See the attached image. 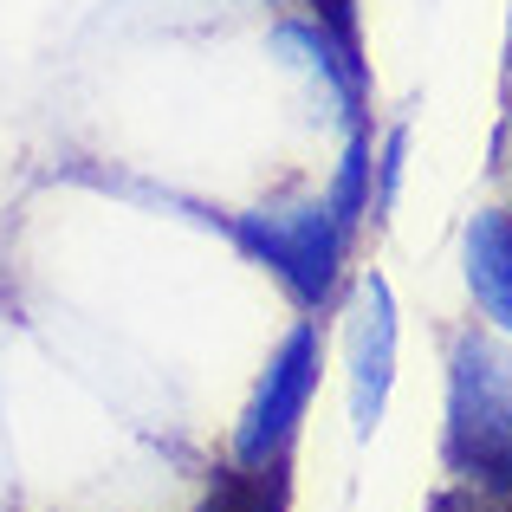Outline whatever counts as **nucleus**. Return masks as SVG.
<instances>
[{
	"label": "nucleus",
	"mask_w": 512,
	"mask_h": 512,
	"mask_svg": "<svg viewBox=\"0 0 512 512\" xmlns=\"http://www.w3.org/2000/svg\"><path fill=\"white\" fill-rule=\"evenodd\" d=\"M312 389H318V325H299L279 344V357L266 363V383H260V396H253L247 422H240V441H234L240 467H266V461L286 454V441L299 435V422H305Z\"/></svg>",
	"instance_id": "7ed1b4c3"
},
{
	"label": "nucleus",
	"mask_w": 512,
	"mask_h": 512,
	"mask_svg": "<svg viewBox=\"0 0 512 512\" xmlns=\"http://www.w3.org/2000/svg\"><path fill=\"white\" fill-rule=\"evenodd\" d=\"M318 20L331 26V39H338V52H350L357 59V0H312Z\"/></svg>",
	"instance_id": "0eeeda50"
},
{
	"label": "nucleus",
	"mask_w": 512,
	"mask_h": 512,
	"mask_svg": "<svg viewBox=\"0 0 512 512\" xmlns=\"http://www.w3.org/2000/svg\"><path fill=\"white\" fill-rule=\"evenodd\" d=\"M234 240L260 266H273V279L299 305H325V292L338 286L350 234H344V221L325 208V201H312V208H279V214H240Z\"/></svg>",
	"instance_id": "f03ea898"
},
{
	"label": "nucleus",
	"mask_w": 512,
	"mask_h": 512,
	"mask_svg": "<svg viewBox=\"0 0 512 512\" xmlns=\"http://www.w3.org/2000/svg\"><path fill=\"white\" fill-rule=\"evenodd\" d=\"M357 428L370 435L383 422V402H389V376H396V305H389V286L370 279L363 286V312H357Z\"/></svg>",
	"instance_id": "20e7f679"
},
{
	"label": "nucleus",
	"mask_w": 512,
	"mask_h": 512,
	"mask_svg": "<svg viewBox=\"0 0 512 512\" xmlns=\"http://www.w3.org/2000/svg\"><path fill=\"white\" fill-rule=\"evenodd\" d=\"M467 286L493 325L512 331V214H480L467 227Z\"/></svg>",
	"instance_id": "39448f33"
},
{
	"label": "nucleus",
	"mask_w": 512,
	"mask_h": 512,
	"mask_svg": "<svg viewBox=\"0 0 512 512\" xmlns=\"http://www.w3.org/2000/svg\"><path fill=\"white\" fill-rule=\"evenodd\" d=\"M448 461L487 493H512V357L487 338L454 344L448 376Z\"/></svg>",
	"instance_id": "f257e3e1"
},
{
	"label": "nucleus",
	"mask_w": 512,
	"mask_h": 512,
	"mask_svg": "<svg viewBox=\"0 0 512 512\" xmlns=\"http://www.w3.org/2000/svg\"><path fill=\"white\" fill-rule=\"evenodd\" d=\"M325 208L344 221V234L363 221V214H370V150H363V143L344 156V175H338V188H331V201H325Z\"/></svg>",
	"instance_id": "423d86ee"
}]
</instances>
